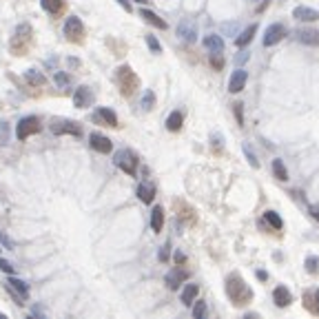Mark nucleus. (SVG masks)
Segmentation results:
<instances>
[{"instance_id": "nucleus-44", "label": "nucleus", "mask_w": 319, "mask_h": 319, "mask_svg": "<svg viewBox=\"0 0 319 319\" xmlns=\"http://www.w3.org/2000/svg\"><path fill=\"white\" fill-rule=\"evenodd\" d=\"M235 29H237L235 22H233V25H224V31H226V33H235Z\"/></svg>"}, {"instance_id": "nucleus-37", "label": "nucleus", "mask_w": 319, "mask_h": 319, "mask_svg": "<svg viewBox=\"0 0 319 319\" xmlns=\"http://www.w3.org/2000/svg\"><path fill=\"white\" fill-rule=\"evenodd\" d=\"M56 84H58V87H66V84H69V75L64 73V71H56Z\"/></svg>"}, {"instance_id": "nucleus-35", "label": "nucleus", "mask_w": 319, "mask_h": 319, "mask_svg": "<svg viewBox=\"0 0 319 319\" xmlns=\"http://www.w3.org/2000/svg\"><path fill=\"white\" fill-rule=\"evenodd\" d=\"M146 45H149V49L153 51V54H162V45L155 36H146Z\"/></svg>"}, {"instance_id": "nucleus-32", "label": "nucleus", "mask_w": 319, "mask_h": 319, "mask_svg": "<svg viewBox=\"0 0 319 319\" xmlns=\"http://www.w3.org/2000/svg\"><path fill=\"white\" fill-rule=\"evenodd\" d=\"M306 270H308L311 275H317V273H319V257H317V255L306 257Z\"/></svg>"}, {"instance_id": "nucleus-16", "label": "nucleus", "mask_w": 319, "mask_h": 319, "mask_svg": "<svg viewBox=\"0 0 319 319\" xmlns=\"http://www.w3.org/2000/svg\"><path fill=\"white\" fill-rule=\"evenodd\" d=\"M293 18H297V20H302V22H315V20H319V11L317 9H311V7H295Z\"/></svg>"}, {"instance_id": "nucleus-39", "label": "nucleus", "mask_w": 319, "mask_h": 319, "mask_svg": "<svg viewBox=\"0 0 319 319\" xmlns=\"http://www.w3.org/2000/svg\"><path fill=\"white\" fill-rule=\"evenodd\" d=\"M242 107H244L242 102H235V118H237V122H240V127H244V118H242Z\"/></svg>"}, {"instance_id": "nucleus-13", "label": "nucleus", "mask_w": 319, "mask_h": 319, "mask_svg": "<svg viewBox=\"0 0 319 319\" xmlns=\"http://www.w3.org/2000/svg\"><path fill=\"white\" fill-rule=\"evenodd\" d=\"M178 36L187 42H195L197 40V27H195V22L189 20V18H184V20L178 25Z\"/></svg>"}, {"instance_id": "nucleus-6", "label": "nucleus", "mask_w": 319, "mask_h": 319, "mask_svg": "<svg viewBox=\"0 0 319 319\" xmlns=\"http://www.w3.org/2000/svg\"><path fill=\"white\" fill-rule=\"evenodd\" d=\"M51 133H54V135H75V137H80L82 135V127L73 120H63V118H58V120L51 122Z\"/></svg>"}, {"instance_id": "nucleus-28", "label": "nucleus", "mask_w": 319, "mask_h": 319, "mask_svg": "<svg viewBox=\"0 0 319 319\" xmlns=\"http://www.w3.org/2000/svg\"><path fill=\"white\" fill-rule=\"evenodd\" d=\"M182 122H184L182 111H173L166 118V128H169V131H180V128H182Z\"/></svg>"}, {"instance_id": "nucleus-48", "label": "nucleus", "mask_w": 319, "mask_h": 319, "mask_svg": "<svg viewBox=\"0 0 319 319\" xmlns=\"http://www.w3.org/2000/svg\"><path fill=\"white\" fill-rule=\"evenodd\" d=\"M175 261H178V264H182V261H184V255H182V253H175Z\"/></svg>"}, {"instance_id": "nucleus-38", "label": "nucleus", "mask_w": 319, "mask_h": 319, "mask_svg": "<svg viewBox=\"0 0 319 319\" xmlns=\"http://www.w3.org/2000/svg\"><path fill=\"white\" fill-rule=\"evenodd\" d=\"M0 270H2V273H7V275H13V266L9 264L7 259H2V257H0Z\"/></svg>"}, {"instance_id": "nucleus-12", "label": "nucleus", "mask_w": 319, "mask_h": 319, "mask_svg": "<svg viewBox=\"0 0 319 319\" xmlns=\"http://www.w3.org/2000/svg\"><path fill=\"white\" fill-rule=\"evenodd\" d=\"M187 279H189V270L187 268H173V270L166 273L164 282H166V286H169L171 290H175V288H180V284L187 282Z\"/></svg>"}, {"instance_id": "nucleus-33", "label": "nucleus", "mask_w": 319, "mask_h": 319, "mask_svg": "<svg viewBox=\"0 0 319 319\" xmlns=\"http://www.w3.org/2000/svg\"><path fill=\"white\" fill-rule=\"evenodd\" d=\"M9 137H11V128H9V122L0 120V144H7Z\"/></svg>"}, {"instance_id": "nucleus-41", "label": "nucleus", "mask_w": 319, "mask_h": 319, "mask_svg": "<svg viewBox=\"0 0 319 319\" xmlns=\"http://www.w3.org/2000/svg\"><path fill=\"white\" fill-rule=\"evenodd\" d=\"M160 261H166V259H169V244H164V246H162V249H160Z\"/></svg>"}, {"instance_id": "nucleus-8", "label": "nucleus", "mask_w": 319, "mask_h": 319, "mask_svg": "<svg viewBox=\"0 0 319 319\" xmlns=\"http://www.w3.org/2000/svg\"><path fill=\"white\" fill-rule=\"evenodd\" d=\"M7 290L13 295L16 304H25V299H29V286H27L22 279H16V277H9L7 279Z\"/></svg>"}, {"instance_id": "nucleus-45", "label": "nucleus", "mask_w": 319, "mask_h": 319, "mask_svg": "<svg viewBox=\"0 0 319 319\" xmlns=\"http://www.w3.org/2000/svg\"><path fill=\"white\" fill-rule=\"evenodd\" d=\"M257 279H261V282H264V279H268V273H266V270H257Z\"/></svg>"}, {"instance_id": "nucleus-11", "label": "nucleus", "mask_w": 319, "mask_h": 319, "mask_svg": "<svg viewBox=\"0 0 319 319\" xmlns=\"http://www.w3.org/2000/svg\"><path fill=\"white\" fill-rule=\"evenodd\" d=\"M93 104V91L89 87H78L75 89V93H73V107H78V109H87V107H91Z\"/></svg>"}, {"instance_id": "nucleus-36", "label": "nucleus", "mask_w": 319, "mask_h": 319, "mask_svg": "<svg viewBox=\"0 0 319 319\" xmlns=\"http://www.w3.org/2000/svg\"><path fill=\"white\" fill-rule=\"evenodd\" d=\"M244 153H246V158H249V164L253 166V169H257V166H259V162H257V155L253 153V149H251L249 144H244Z\"/></svg>"}, {"instance_id": "nucleus-30", "label": "nucleus", "mask_w": 319, "mask_h": 319, "mask_svg": "<svg viewBox=\"0 0 319 319\" xmlns=\"http://www.w3.org/2000/svg\"><path fill=\"white\" fill-rule=\"evenodd\" d=\"M264 220L268 222L270 226L275 228V231H282V228H284V222H282V217H279V215H277V213H275V211H266V213H264Z\"/></svg>"}, {"instance_id": "nucleus-42", "label": "nucleus", "mask_w": 319, "mask_h": 319, "mask_svg": "<svg viewBox=\"0 0 319 319\" xmlns=\"http://www.w3.org/2000/svg\"><path fill=\"white\" fill-rule=\"evenodd\" d=\"M246 60H249V54L244 51V54H240V56L235 58V63H237V64H242V63H246Z\"/></svg>"}, {"instance_id": "nucleus-22", "label": "nucleus", "mask_w": 319, "mask_h": 319, "mask_svg": "<svg viewBox=\"0 0 319 319\" xmlns=\"http://www.w3.org/2000/svg\"><path fill=\"white\" fill-rule=\"evenodd\" d=\"M204 47H206L208 51H213V54H222V51H224V40H222V36H215V33L206 36V38H204Z\"/></svg>"}, {"instance_id": "nucleus-18", "label": "nucleus", "mask_w": 319, "mask_h": 319, "mask_svg": "<svg viewBox=\"0 0 319 319\" xmlns=\"http://www.w3.org/2000/svg\"><path fill=\"white\" fill-rule=\"evenodd\" d=\"M273 299H275V304H277L279 308H286L293 304V295H290V290L286 286H277L273 290Z\"/></svg>"}, {"instance_id": "nucleus-7", "label": "nucleus", "mask_w": 319, "mask_h": 319, "mask_svg": "<svg viewBox=\"0 0 319 319\" xmlns=\"http://www.w3.org/2000/svg\"><path fill=\"white\" fill-rule=\"evenodd\" d=\"M64 36H66V40H71V42H82V38H84V25H82V20H80L78 16H69V18H66V22H64Z\"/></svg>"}, {"instance_id": "nucleus-5", "label": "nucleus", "mask_w": 319, "mask_h": 319, "mask_svg": "<svg viewBox=\"0 0 319 319\" xmlns=\"http://www.w3.org/2000/svg\"><path fill=\"white\" fill-rule=\"evenodd\" d=\"M36 133H40V120H38L36 116H27V118H20V122H18L16 127V135L18 140H27V137L36 135Z\"/></svg>"}, {"instance_id": "nucleus-40", "label": "nucleus", "mask_w": 319, "mask_h": 319, "mask_svg": "<svg viewBox=\"0 0 319 319\" xmlns=\"http://www.w3.org/2000/svg\"><path fill=\"white\" fill-rule=\"evenodd\" d=\"M0 242H2V244H4V249H9V251H13V244H11V240H9V237H7V235H4V233H2V231H0Z\"/></svg>"}, {"instance_id": "nucleus-24", "label": "nucleus", "mask_w": 319, "mask_h": 319, "mask_svg": "<svg viewBox=\"0 0 319 319\" xmlns=\"http://www.w3.org/2000/svg\"><path fill=\"white\" fill-rule=\"evenodd\" d=\"M40 7L45 9L49 16H58L64 9V0H40Z\"/></svg>"}, {"instance_id": "nucleus-19", "label": "nucleus", "mask_w": 319, "mask_h": 319, "mask_svg": "<svg viewBox=\"0 0 319 319\" xmlns=\"http://www.w3.org/2000/svg\"><path fill=\"white\" fill-rule=\"evenodd\" d=\"M137 197H140L144 204H151L155 199V184L140 182V184H137Z\"/></svg>"}, {"instance_id": "nucleus-47", "label": "nucleus", "mask_w": 319, "mask_h": 319, "mask_svg": "<svg viewBox=\"0 0 319 319\" xmlns=\"http://www.w3.org/2000/svg\"><path fill=\"white\" fill-rule=\"evenodd\" d=\"M213 66H217V69H222V60H220V58H213Z\"/></svg>"}, {"instance_id": "nucleus-2", "label": "nucleus", "mask_w": 319, "mask_h": 319, "mask_svg": "<svg viewBox=\"0 0 319 319\" xmlns=\"http://www.w3.org/2000/svg\"><path fill=\"white\" fill-rule=\"evenodd\" d=\"M31 40H33L31 25L22 22V25L16 27V31H13V36H11V40H9V51H11L13 56H25L27 51H29V47H31Z\"/></svg>"}, {"instance_id": "nucleus-31", "label": "nucleus", "mask_w": 319, "mask_h": 319, "mask_svg": "<svg viewBox=\"0 0 319 319\" xmlns=\"http://www.w3.org/2000/svg\"><path fill=\"white\" fill-rule=\"evenodd\" d=\"M153 107H155V93L151 91V89H146L144 96H142V109H144V111H151Z\"/></svg>"}, {"instance_id": "nucleus-1", "label": "nucleus", "mask_w": 319, "mask_h": 319, "mask_svg": "<svg viewBox=\"0 0 319 319\" xmlns=\"http://www.w3.org/2000/svg\"><path fill=\"white\" fill-rule=\"evenodd\" d=\"M226 295L235 306H244V304H249L251 299H253V290L249 288V284H246L237 273L226 277Z\"/></svg>"}, {"instance_id": "nucleus-3", "label": "nucleus", "mask_w": 319, "mask_h": 319, "mask_svg": "<svg viewBox=\"0 0 319 319\" xmlns=\"http://www.w3.org/2000/svg\"><path fill=\"white\" fill-rule=\"evenodd\" d=\"M116 82H118V87H120L122 96H133L135 89L140 87V78H137L135 71L128 64H122L120 69L116 71Z\"/></svg>"}, {"instance_id": "nucleus-15", "label": "nucleus", "mask_w": 319, "mask_h": 319, "mask_svg": "<svg viewBox=\"0 0 319 319\" xmlns=\"http://www.w3.org/2000/svg\"><path fill=\"white\" fill-rule=\"evenodd\" d=\"M93 120H96V122H102L104 127H111V128L118 127V116H116V111H111V109H107V107H100L98 111H96V116H93Z\"/></svg>"}, {"instance_id": "nucleus-17", "label": "nucleus", "mask_w": 319, "mask_h": 319, "mask_svg": "<svg viewBox=\"0 0 319 319\" xmlns=\"http://www.w3.org/2000/svg\"><path fill=\"white\" fill-rule=\"evenodd\" d=\"M304 306L313 313V315H319V288L306 290L304 293Z\"/></svg>"}, {"instance_id": "nucleus-4", "label": "nucleus", "mask_w": 319, "mask_h": 319, "mask_svg": "<svg viewBox=\"0 0 319 319\" xmlns=\"http://www.w3.org/2000/svg\"><path fill=\"white\" fill-rule=\"evenodd\" d=\"M113 162H116L118 169L125 171L127 175H135V173H137V155L133 153V151L120 149V151L116 153V158H113Z\"/></svg>"}, {"instance_id": "nucleus-20", "label": "nucleus", "mask_w": 319, "mask_h": 319, "mask_svg": "<svg viewBox=\"0 0 319 319\" xmlns=\"http://www.w3.org/2000/svg\"><path fill=\"white\" fill-rule=\"evenodd\" d=\"M295 36H297V40L304 42V45L319 47V31L317 29H299Z\"/></svg>"}, {"instance_id": "nucleus-27", "label": "nucleus", "mask_w": 319, "mask_h": 319, "mask_svg": "<svg viewBox=\"0 0 319 319\" xmlns=\"http://www.w3.org/2000/svg\"><path fill=\"white\" fill-rule=\"evenodd\" d=\"M197 293H199L197 284H189V286L182 290V304L184 306H191V304L195 302V297H197Z\"/></svg>"}, {"instance_id": "nucleus-21", "label": "nucleus", "mask_w": 319, "mask_h": 319, "mask_svg": "<svg viewBox=\"0 0 319 319\" xmlns=\"http://www.w3.org/2000/svg\"><path fill=\"white\" fill-rule=\"evenodd\" d=\"M140 16L144 18L149 25H153V27H158V29H169V25H166V20H162V18L158 16V13H153L151 9H142L140 11Z\"/></svg>"}, {"instance_id": "nucleus-46", "label": "nucleus", "mask_w": 319, "mask_h": 319, "mask_svg": "<svg viewBox=\"0 0 319 319\" xmlns=\"http://www.w3.org/2000/svg\"><path fill=\"white\" fill-rule=\"evenodd\" d=\"M311 215L315 217V220L319 222V206H311Z\"/></svg>"}, {"instance_id": "nucleus-9", "label": "nucleus", "mask_w": 319, "mask_h": 319, "mask_svg": "<svg viewBox=\"0 0 319 319\" xmlns=\"http://www.w3.org/2000/svg\"><path fill=\"white\" fill-rule=\"evenodd\" d=\"M286 38V27L284 25H279V22H275V25H270L268 29L264 31V47H273V45H277L279 40H284Z\"/></svg>"}, {"instance_id": "nucleus-29", "label": "nucleus", "mask_w": 319, "mask_h": 319, "mask_svg": "<svg viewBox=\"0 0 319 319\" xmlns=\"http://www.w3.org/2000/svg\"><path fill=\"white\" fill-rule=\"evenodd\" d=\"M273 173H275V178H277L279 182H288V171H286V166H284V162L279 158L273 160Z\"/></svg>"}, {"instance_id": "nucleus-43", "label": "nucleus", "mask_w": 319, "mask_h": 319, "mask_svg": "<svg viewBox=\"0 0 319 319\" xmlns=\"http://www.w3.org/2000/svg\"><path fill=\"white\" fill-rule=\"evenodd\" d=\"M118 4H120L122 9H127V11H131V2H128V0H118Z\"/></svg>"}, {"instance_id": "nucleus-25", "label": "nucleus", "mask_w": 319, "mask_h": 319, "mask_svg": "<svg viewBox=\"0 0 319 319\" xmlns=\"http://www.w3.org/2000/svg\"><path fill=\"white\" fill-rule=\"evenodd\" d=\"M255 33H257V25H249V27H246V29H244V31H242V33H240V36H237V40H235V45H237V47H240V49H244V47H246V45H249V42H251V40H253V36H255Z\"/></svg>"}, {"instance_id": "nucleus-23", "label": "nucleus", "mask_w": 319, "mask_h": 319, "mask_svg": "<svg viewBox=\"0 0 319 319\" xmlns=\"http://www.w3.org/2000/svg\"><path fill=\"white\" fill-rule=\"evenodd\" d=\"M151 228H153V233H160L164 228V208L162 206H155L151 211Z\"/></svg>"}, {"instance_id": "nucleus-10", "label": "nucleus", "mask_w": 319, "mask_h": 319, "mask_svg": "<svg viewBox=\"0 0 319 319\" xmlns=\"http://www.w3.org/2000/svg\"><path fill=\"white\" fill-rule=\"evenodd\" d=\"M89 144L98 153H111V149H113V142L107 135H102V133H91L89 135Z\"/></svg>"}, {"instance_id": "nucleus-34", "label": "nucleus", "mask_w": 319, "mask_h": 319, "mask_svg": "<svg viewBox=\"0 0 319 319\" xmlns=\"http://www.w3.org/2000/svg\"><path fill=\"white\" fill-rule=\"evenodd\" d=\"M204 315H206V302H195L193 317H195V319H204Z\"/></svg>"}, {"instance_id": "nucleus-26", "label": "nucleus", "mask_w": 319, "mask_h": 319, "mask_svg": "<svg viewBox=\"0 0 319 319\" xmlns=\"http://www.w3.org/2000/svg\"><path fill=\"white\" fill-rule=\"evenodd\" d=\"M25 80H27V84H29V87H42V84L47 82L45 75H42L40 71H36V69L25 71Z\"/></svg>"}, {"instance_id": "nucleus-14", "label": "nucleus", "mask_w": 319, "mask_h": 319, "mask_svg": "<svg viewBox=\"0 0 319 319\" xmlns=\"http://www.w3.org/2000/svg\"><path fill=\"white\" fill-rule=\"evenodd\" d=\"M246 80H249V73H246L244 69H235L231 75V80H228V91L231 93H240L242 89L246 87Z\"/></svg>"}]
</instances>
